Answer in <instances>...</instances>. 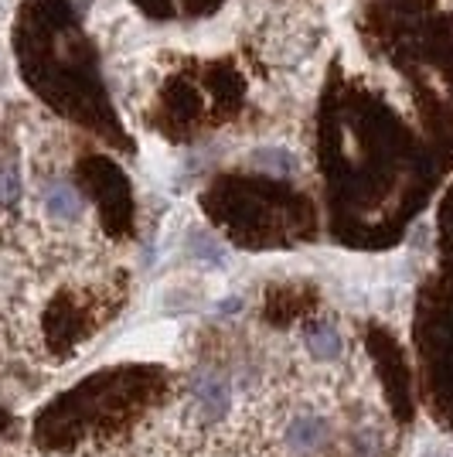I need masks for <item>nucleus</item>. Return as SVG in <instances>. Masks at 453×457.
<instances>
[{
  "instance_id": "nucleus-3",
  "label": "nucleus",
  "mask_w": 453,
  "mask_h": 457,
  "mask_svg": "<svg viewBox=\"0 0 453 457\" xmlns=\"http://www.w3.org/2000/svg\"><path fill=\"white\" fill-rule=\"evenodd\" d=\"M430 457H436V454H430Z\"/></svg>"
},
{
  "instance_id": "nucleus-1",
  "label": "nucleus",
  "mask_w": 453,
  "mask_h": 457,
  "mask_svg": "<svg viewBox=\"0 0 453 457\" xmlns=\"http://www.w3.org/2000/svg\"><path fill=\"white\" fill-rule=\"evenodd\" d=\"M307 345H310V352H314V359H317V362H331V359H338L341 348H344V342H341V335L334 331V328H317V331L307 338Z\"/></svg>"
},
{
  "instance_id": "nucleus-2",
  "label": "nucleus",
  "mask_w": 453,
  "mask_h": 457,
  "mask_svg": "<svg viewBox=\"0 0 453 457\" xmlns=\"http://www.w3.org/2000/svg\"><path fill=\"white\" fill-rule=\"evenodd\" d=\"M256 161L263 164L266 171H276V174H290L293 171V164H297L286 151H273V147H266V151L256 154Z\"/></svg>"
}]
</instances>
